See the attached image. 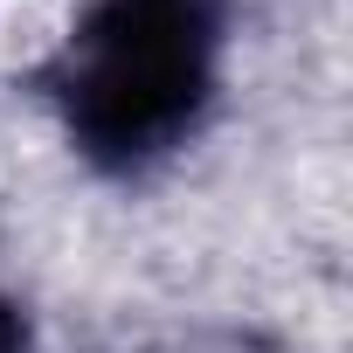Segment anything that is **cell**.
Instances as JSON below:
<instances>
[{"label":"cell","mask_w":353,"mask_h":353,"mask_svg":"<svg viewBox=\"0 0 353 353\" xmlns=\"http://www.w3.org/2000/svg\"><path fill=\"white\" fill-rule=\"evenodd\" d=\"M139 353H298V346L256 319H201V325H173V332L145 339Z\"/></svg>","instance_id":"cell-2"},{"label":"cell","mask_w":353,"mask_h":353,"mask_svg":"<svg viewBox=\"0 0 353 353\" xmlns=\"http://www.w3.org/2000/svg\"><path fill=\"white\" fill-rule=\"evenodd\" d=\"M236 0H83L70 28L21 70L70 159L139 188L166 173L222 111Z\"/></svg>","instance_id":"cell-1"},{"label":"cell","mask_w":353,"mask_h":353,"mask_svg":"<svg viewBox=\"0 0 353 353\" xmlns=\"http://www.w3.org/2000/svg\"><path fill=\"white\" fill-rule=\"evenodd\" d=\"M0 353H35V312L0 284Z\"/></svg>","instance_id":"cell-3"}]
</instances>
